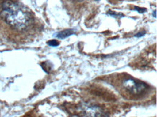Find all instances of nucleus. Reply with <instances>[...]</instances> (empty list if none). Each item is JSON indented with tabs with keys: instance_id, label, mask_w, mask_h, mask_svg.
Returning <instances> with one entry per match:
<instances>
[{
	"instance_id": "obj_1",
	"label": "nucleus",
	"mask_w": 157,
	"mask_h": 117,
	"mask_svg": "<svg viewBox=\"0 0 157 117\" xmlns=\"http://www.w3.org/2000/svg\"><path fill=\"white\" fill-rule=\"evenodd\" d=\"M1 16L7 23L17 30L25 29L31 23V17L29 13L17 3L13 2H4L1 7Z\"/></svg>"
},
{
	"instance_id": "obj_2",
	"label": "nucleus",
	"mask_w": 157,
	"mask_h": 117,
	"mask_svg": "<svg viewBox=\"0 0 157 117\" xmlns=\"http://www.w3.org/2000/svg\"><path fill=\"white\" fill-rule=\"evenodd\" d=\"M123 85L128 91L134 94H138L144 92L147 88V85L144 82L136 81L132 79H128L124 80Z\"/></svg>"
},
{
	"instance_id": "obj_3",
	"label": "nucleus",
	"mask_w": 157,
	"mask_h": 117,
	"mask_svg": "<svg viewBox=\"0 0 157 117\" xmlns=\"http://www.w3.org/2000/svg\"><path fill=\"white\" fill-rule=\"evenodd\" d=\"M74 33H75V32H74L73 30L72 29L64 30V31H60L58 33H57V37L58 38H60V39H64V38L69 37V36H70Z\"/></svg>"
},
{
	"instance_id": "obj_4",
	"label": "nucleus",
	"mask_w": 157,
	"mask_h": 117,
	"mask_svg": "<svg viewBox=\"0 0 157 117\" xmlns=\"http://www.w3.org/2000/svg\"><path fill=\"white\" fill-rule=\"evenodd\" d=\"M48 44L51 46H57L59 45V42L56 40H52V41H49L48 42Z\"/></svg>"
},
{
	"instance_id": "obj_5",
	"label": "nucleus",
	"mask_w": 157,
	"mask_h": 117,
	"mask_svg": "<svg viewBox=\"0 0 157 117\" xmlns=\"http://www.w3.org/2000/svg\"><path fill=\"white\" fill-rule=\"evenodd\" d=\"M135 9H136V10H138L140 13H142L144 11H146V9H141V8H139L138 7H136V8H135Z\"/></svg>"
},
{
	"instance_id": "obj_6",
	"label": "nucleus",
	"mask_w": 157,
	"mask_h": 117,
	"mask_svg": "<svg viewBox=\"0 0 157 117\" xmlns=\"http://www.w3.org/2000/svg\"><path fill=\"white\" fill-rule=\"evenodd\" d=\"M144 34H145V32H143V33H142V32H140V33L136 34V36H137V37H139V36H141L144 35Z\"/></svg>"
},
{
	"instance_id": "obj_7",
	"label": "nucleus",
	"mask_w": 157,
	"mask_h": 117,
	"mask_svg": "<svg viewBox=\"0 0 157 117\" xmlns=\"http://www.w3.org/2000/svg\"><path fill=\"white\" fill-rule=\"evenodd\" d=\"M156 12L154 11V13H153V15H154V17H156Z\"/></svg>"
}]
</instances>
